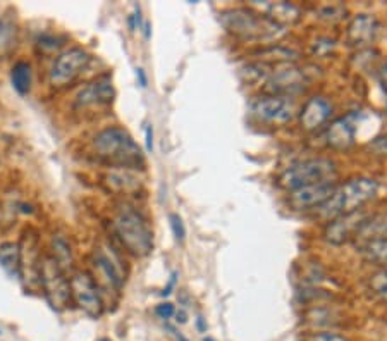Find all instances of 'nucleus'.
Returning <instances> with one entry per match:
<instances>
[{
    "label": "nucleus",
    "mask_w": 387,
    "mask_h": 341,
    "mask_svg": "<svg viewBox=\"0 0 387 341\" xmlns=\"http://www.w3.org/2000/svg\"><path fill=\"white\" fill-rule=\"evenodd\" d=\"M93 150L100 159L110 164V167H143L145 157L140 145L124 128L110 126L98 133L93 138Z\"/></svg>",
    "instance_id": "nucleus-1"
},
{
    "label": "nucleus",
    "mask_w": 387,
    "mask_h": 341,
    "mask_svg": "<svg viewBox=\"0 0 387 341\" xmlns=\"http://www.w3.org/2000/svg\"><path fill=\"white\" fill-rule=\"evenodd\" d=\"M379 193V183L372 178H353L338 185L333 197L318 207V215L327 222L341 215L357 213Z\"/></svg>",
    "instance_id": "nucleus-2"
},
{
    "label": "nucleus",
    "mask_w": 387,
    "mask_h": 341,
    "mask_svg": "<svg viewBox=\"0 0 387 341\" xmlns=\"http://www.w3.org/2000/svg\"><path fill=\"white\" fill-rule=\"evenodd\" d=\"M112 225L117 240L131 256L147 257L153 250L152 229H150L147 219L134 207H121Z\"/></svg>",
    "instance_id": "nucleus-3"
},
{
    "label": "nucleus",
    "mask_w": 387,
    "mask_h": 341,
    "mask_svg": "<svg viewBox=\"0 0 387 341\" xmlns=\"http://www.w3.org/2000/svg\"><path fill=\"white\" fill-rule=\"evenodd\" d=\"M220 25L243 40H266L275 37L279 25L254 9H227L220 13Z\"/></svg>",
    "instance_id": "nucleus-4"
},
{
    "label": "nucleus",
    "mask_w": 387,
    "mask_h": 341,
    "mask_svg": "<svg viewBox=\"0 0 387 341\" xmlns=\"http://www.w3.org/2000/svg\"><path fill=\"white\" fill-rule=\"evenodd\" d=\"M338 178V164L326 157L302 160L287 167L279 176V185L287 191L298 190V188L318 185V183H335Z\"/></svg>",
    "instance_id": "nucleus-5"
},
{
    "label": "nucleus",
    "mask_w": 387,
    "mask_h": 341,
    "mask_svg": "<svg viewBox=\"0 0 387 341\" xmlns=\"http://www.w3.org/2000/svg\"><path fill=\"white\" fill-rule=\"evenodd\" d=\"M40 286L47 301L54 311L61 312L69 307L73 295L67 274L59 268L52 256H43L40 269Z\"/></svg>",
    "instance_id": "nucleus-6"
},
{
    "label": "nucleus",
    "mask_w": 387,
    "mask_h": 341,
    "mask_svg": "<svg viewBox=\"0 0 387 341\" xmlns=\"http://www.w3.org/2000/svg\"><path fill=\"white\" fill-rule=\"evenodd\" d=\"M42 249L38 231L28 227L19 241V277L26 288L40 289V269H42Z\"/></svg>",
    "instance_id": "nucleus-7"
},
{
    "label": "nucleus",
    "mask_w": 387,
    "mask_h": 341,
    "mask_svg": "<svg viewBox=\"0 0 387 341\" xmlns=\"http://www.w3.org/2000/svg\"><path fill=\"white\" fill-rule=\"evenodd\" d=\"M90 61H92V57L81 47H73V49H67L66 52L59 54L49 74L50 86L61 90L73 85L86 71Z\"/></svg>",
    "instance_id": "nucleus-8"
},
{
    "label": "nucleus",
    "mask_w": 387,
    "mask_h": 341,
    "mask_svg": "<svg viewBox=\"0 0 387 341\" xmlns=\"http://www.w3.org/2000/svg\"><path fill=\"white\" fill-rule=\"evenodd\" d=\"M69 286L73 300L76 301L78 307L86 316H90L92 319H98L104 313V301H102L100 288L95 283L92 274L85 273V270H78V273L71 276Z\"/></svg>",
    "instance_id": "nucleus-9"
},
{
    "label": "nucleus",
    "mask_w": 387,
    "mask_h": 341,
    "mask_svg": "<svg viewBox=\"0 0 387 341\" xmlns=\"http://www.w3.org/2000/svg\"><path fill=\"white\" fill-rule=\"evenodd\" d=\"M92 265L95 269V277L98 285V288H105L107 292H117L119 293L124 285V273H122L121 264H117V258L112 256V249H104V246H98L93 250L92 256Z\"/></svg>",
    "instance_id": "nucleus-10"
},
{
    "label": "nucleus",
    "mask_w": 387,
    "mask_h": 341,
    "mask_svg": "<svg viewBox=\"0 0 387 341\" xmlns=\"http://www.w3.org/2000/svg\"><path fill=\"white\" fill-rule=\"evenodd\" d=\"M251 111L267 124H286L296 116V104L286 95H263L251 105Z\"/></svg>",
    "instance_id": "nucleus-11"
},
{
    "label": "nucleus",
    "mask_w": 387,
    "mask_h": 341,
    "mask_svg": "<svg viewBox=\"0 0 387 341\" xmlns=\"http://www.w3.org/2000/svg\"><path fill=\"white\" fill-rule=\"evenodd\" d=\"M369 213L360 209L357 213H351L341 217H335L333 221L327 222L326 229H323V240L331 245H343L350 240H355L358 234V231L362 229V226L365 225V221L369 219Z\"/></svg>",
    "instance_id": "nucleus-12"
},
{
    "label": "nucleus",
    "mask_w": 387,
    "mask_h": 341,
    "mask_svg": "<svg viewBox=\"0 0 387 341\" xmlns=\"http://www.w3.org/2000/svg\"><path fill=\"white\" fill-rule=\"evenodd\" d=\"M335 188H338V183H318V185L298 188V190L290 191L287 203L293 210L318 209L333 197Z\"/></svg>",
    "instance_id": "nucleus-13"
},
{
    "label": "nucleus",
    "mask_w": 387,
    "mask_h": 341,
    "mask_svg": "<svg viewBox=\"0 0 387 341\" xmlns=\"http://www.w3.org/2000/svg\"><path fill=\"white\" fill-rule=\"evenodd\" d=\"M333 111V104L326 97H311L299 111V124L305 131H315L329 123Z\"/></svg>",
    "instance_id": "nucleus-14"
},
{
    "label": "nucleus",
    "mask_w": 387,
    "mask_h": 341,
    "mask_svg": "<svg viewBox=\"0 0 387 341\" xmlns=\"http://www.w3.org/2000/svg\"><path fill=\"white\" fill-rule=\"evenodd\" d=\"M116 97L112 81L109 78H98L81 90L76 95V107H95V105H109L112 104Z\"/></svg>",
    "instance_id": "nucleus-15"
},
{
    "label": "nucleus",
    "mask_w": 387,
    "mask_h": 341,
    "mask_svg": "<svg viewBox=\"0 0 387 341\" xmlns=\"http://www.w3.org/2000/svg\"><path fill=\"white\" fill-rule=\"evenodd\" d=\"M379 30L377 19L372 14H358L347 25L346 38L350 45L362 47L370 43L375 38Z\"/></svg>",
    "instance_id": "nucleus-16"
},
{
    "label": "nucleus",
    "mask_w": 387,
    "mask_h": 341,
    "mask_svg": "<svg viewBox=\"0 0 387 341\" xmlns=\"http://www.w3.org/2000/svg\"><path fill=\"white\" fill-rule=\"evenodd\" d=\"M250 6L279 26L293 25L299 18V9L290 2H251Z\"/></svg>",
    "instance_id": "nucleus-17"
},
{
    "label": "nucleus",
    "mask_w": 387,
    "mask_h": 341,
    "mask_svg": "<svg viewBox=\"0 0 387 341\" xmlns=\"http://www.w3.org/2000/svg\"><path fill=\"white\" fill-rule=\"evenodd\" d=\"M327 143L338 150H345L355 143V126L347 117H339L327 126Z\"/></svg>",
    "instance_id": "nucleus-18"
},
{
    "label": "nucleus",
    "mask_w": 387,
    "mask_h": 341,
    "mask_svg": "<svg viewBox=\"0 0 387 341\" xmlns=\"http://www.w3.org/2000/svg\"><path fill=\"white\" fill-rule=\"evenodd\" d=\"M105 181L110 190L121 191V193H129V191L138 190L141 185L136 169H128V167H112L105 176Z\"/></svg>",
    "instance_id": "nucleus-19"
},
{
    "label": "nucleus",
    "mask_w": 387,
    "mask_h": 341,
    "mask_svg": "<svg viewBox=\"0 0 387 341\" xmlns=\"http://www.w3.org/2000/svg\"><path fill=\"white\" fill-rule=\"evenodd\" d=\"M384 238H387V213L370 214L355 240L367 245V243L384 240Z\"/></svg>",
    "instance_id": "nucleus-20"
},
{
    "label": "nucleus",
    "mask_w": 387,
    "mask_h": 341,
    "mask_svg": "<svg viewBox=\"0 0 387 341\" xmlns=\"http://www.w3.org/2000/svg\"><path fill=\"white\" fill-rule=\"evenodd\" d=\"M52 257L59 264V268L64 270L66 274L69 273V270H73V265H74L73 249H71L69 241H67L62 234H54L52 237Z\"/></svg>",
    "instance_id": "nucleus-21"
},
{
    "label": "nucleus",
    "mask_w": 387,
    "mask_h": 341,
    "mask_svg": "<svg viewBox=\"0 0 387 341\" xmlns=\"http://www.w3.org/2000/svg\"><path fill=\"white\" fill-rule=\"evenodd\" d=\"M0 265L11 277H19V243L6 241L0 245Z\"/></svg>",
    "instance_id": "nucleus-22"
},
{
    "label": "nucleus",
    "mask_w": 387,
    "mask_h": 341,
    "mask_svg": "<svg viewBox=\"0 0 387 341\" xmlns=\"http://www.w3.org/2000/svg\"><path fill=\"white\" fill-rule=\"evenodd\" d=\"M11 81L19 95H28L31 90V66L25 61L16 62L11 69Z\"/></svg>",
    "instance_id": "nucleus-23"
},
{
    "label": "nucleus",
    "mask_w": 387,
    "mask_h": 341,
    "mask_svg": "<svg viewBox=\"0 0 387 341\" xmlns=\"http://www.w3.org/2000/svg\"><path fill=\"white\" fill-rule=\"evenodd\" d=\"M18 45V28L13 21L0 18V57L9 56Z\"/></svg>",
    "instance_id": "nucleus-24"
},
{
    "label": "nucleus",
    "mask_w": 387,
    "mask_h": 341,
    "mask_svg": "<svg viewBox=\"0 0 387 341\" xmlns=\"http://www.w3.org/2000/svg\"><path fill=\"white\" fill-rule=\"evenodd\" d=\"M362 252L370 262H374V264H379L384 269H387V238H384V240L370 241L367 243V245H362Z\"/></svg>",
    "instance_id": "nucleus-25"
},
{
    "label": "nucleus",
    "mask_w": 387,
    "mask_h": 341,
    "mask_svg": "<svg viewBox=\"0 0 387 341\" xmlns=\"http://www.w3.org/2000/svg\"><path fill=\"white\" fill-rule=\"evenodd\" d=\"M369 288L377 299L387 304V269H379L369 276Z\"/></svg>",
    "instance_id": "nucleus-26"
},
{
    "label": "nucleus",
    "mask_w": 387,
    "mask_h": 341,
    "mask_svg": "<svg viewBox=\"0 0 387 341\" xmlns=\"http://www.w3.org/2000/svg\"><path fill=\"white\" fill-rule=\"evenodd\" d=\"M169 221H171V227L176 241L183 243L184 238H186V227H184L183 219H181L179 214H171L169 215Z\"/></svg>",
    "instance_id": "nucleus-27"
},
{
    "label": "nucleus",
    "mask_w": 387,
    "mask_h": 341,
    "mask_svg": "<svg viewBox=\"0 0 387 341\" xmlns=\"http://www.w3.org/2000/svg\"><path fill=\"white\" fill-rule=\"evenodd\" d=\"M346 9L343 6H326L321 9V18L327 19V21H339V19H343V16H345Z\"/></svg>",
    "instance_id": "nucleus-28"
},
{
    "label": "nucleus",
    "mask_w": 387,
    "mask_h": 341,
    "mask_svg": "<svg viewBox=\"0 0 387 341\" xmlns=\"http://www.w3.org/2000/svg\"><path fill=\"white\" fill-rule=\"evenodd\" d=\"M308 341H350V340H347L346 336L338 335V333L326 331V333H317V335H311L310 338H308Z\"/></svg>",
    "instance_id": "nucleus-29"
},
{
    "label": "nucleus",
    "mask_w": 387,
    "mask_h": 341,
    "mask_svg": "<svg viewBox=\"0 0 387 341\" xmlns=\"http://www.w3.org/2000/svg\"><path fill=\"white\" fill-rule=\"evenodd\" d=\"M155 313L160 317V319L167 321V319H171V317H174V313H176V307H174L172 304H169V301H165V304L157 305Z\"/></svg>",
    "instance_id": "nucleus-30"
},
{
    "label": "nucleus",
    "mask_w": 387,
    "mask_h": 341,
    "mask_svg": "<svg viewBox=\"0 0 387 341\" xmlns=\"http://www.w3.org/2000/svg\"><path fill=\"white\" fill-rule=\"evenodd\" d=\"M370 148H372L377 155H387V136L375 138L374 143H370Z\"/></svg>",
    "instance_id": "nucleus-31"
},
{
    "label": "nucleus",
    "mask_w": 387,
    "mask_h": 341,
    "mask_svg": "<svg viewBox=\"0 0 387 341\" xmlns=\"http://www.w3.org/2000/svg\"><path fill=\"white\" fill-rule=\"evenodd\" d=\"M145 147H147L148 154H152L153 152V126L152 124H147V128H145Z\"/></svg>",
    "instance_id": "nucleus-32"
},
{
    "label": "nucleus",
    "mask_w": 387,
    "mask_h": 341,
    "mask_svg": "<svg viewBox=\"0 0 387 341\" xmlns=\"http://www.w3.org/2000/svg\"><path fill=\"white\" fill-rule=\"evenodd\" d=\"M165 329H167V331L171 333V335L174 336V340H176V341H189V340L186 338V336L183 335V333L177 331V329L174 328V326H169V324H165Z\"/></svg>",
    "instance_id": "nucleus-33"
},
{
    "label": "nucleus",
    "mask_w": 387,
    "mask_h": 341,
    "mask_svg": "<svg viewBox=\"0 0 387 341\" xmlns=\"http://www.w3.org/2000/svg\"><path fill=\"white\" fill-rule=\"evenodd\" d=\"M136 78H138V85H140L141 88H147L148 80H147V74H145V69L138 68L136 69Z\"/></svg>",
    "instance_id": "nucleus-34"
},
{
    "label": "nucleus",
    "mask_w": 387,
    "mask_h": 341,
    "mask_svg": "<svg viewBox=\"0 0 387 341\" xmlns=\"http://www.w3.org/2000/svg\"><path fill=\"white\" fill-rule=\"evenodd\" d=\"M176 277H177V273H172V274H171V280H169L167 286H165V288H164V292H162V297H167V295H171V293H172V288H174V285H176Z\"/></svg>",
    "instance_id": "nucleus-35"
},
{
    "label": "nucleus",
    "mask_w": 387,
    "mask_h": 341,
    "mask_svg": "<svg viewBox=\"0 0 387 341\" xmlns=\"http://www.w3.org/2000/svg\"><path fill=\"white\" fill-rule=\"evenodd\" d=\"M174 317H176L177 324H186L188 323V312L184 311V309H179V311H176Z\"/></svg>",
    "instance_id": "nucleus-36"
},
{
    "label": "nucleus",
    "mask_w": 387,
    "mask_h": 341,
    "mask_svg": "<svg viewBox=\"0 0 387 341\" xmlns=\"http://www.w3.org/2000/svg\"><path fill=\"white\" fill-rule=\"evenodd\" d=\"M381 83L387 90V64L382 66V69H381Z\"/></svg>",
    "instance_id": "nucleus-37"
},
{
    "label": "nucleus",
    "mask_w": 387,
    "mask_h": 341,
    "mask_svg": "<svg viewBox=\"0 0 387 341\" xmlns=\"http://www.w3.org/2000/svg\"><path fill=\"white\" fill-rule=\"evenodd\" d=\"M196 328H198L201 333H207V324H205V321L201 319V317L196 319Z\"/></svg>",
    "instance_id": "nucleus-38"
},
{
    "label": "nucleus",
    "mask_w": 387,
    "mask_h": 341,
    "mask_svg": "<svg viewBox=\"0 0 387 341\" xmlns=\"http://www.w3.org/2000/svg\"><path fill=\"white\" fill-rule=\"evenodd\" d=\"M150 37H152V25H150V23L147 21L145 23V38L150 40Z\"/></svg>",
    "instance_id": "nucleus-39"
},
{
    "label": "nucleus",
    "mask_w": 387,
    "mask_h": 341,
    "mask_svg": "<svg viewBox=\"0 0 387 341\" xmlns=\"http://www.w3.org/2000/svg\"><path fill=\"white\" fill-rule=\"evenodd\" d=\"M203 341H215V340L210 338V336H207V338H203Z\"/></svg>",
    "instance_id": "nucleus-40"
},
{
    "label": "nucleus",
    "mask_w": 387,
    "mask_h": 341,
    "mask_svg": "<svg viewBox=\"0 0 387 341\" xmlns=\"http://www.w3.org/2000/svg\"><path fill=\"white\" fill-rule=\"evenodd\" d=\"M100 341H110L109 338H104V340H100Z\"/></svg>",
    "instance_id": "nucleus-41"
},
{
    "label": "nucleus",
    "mask_w": 387,
    "mask_h": 341,
    "mask_svg": "<svg viewBox=\"0 0 387 341\" xmlns=\"http://www.w3.org/2000/svg\"><path fill=\"white\" fill-rule=\"evenodd\" d=\"M0 335H2V329H0Z\"/></svg>",
    "instance_id": "nucleus-42"
}]
</instances>
